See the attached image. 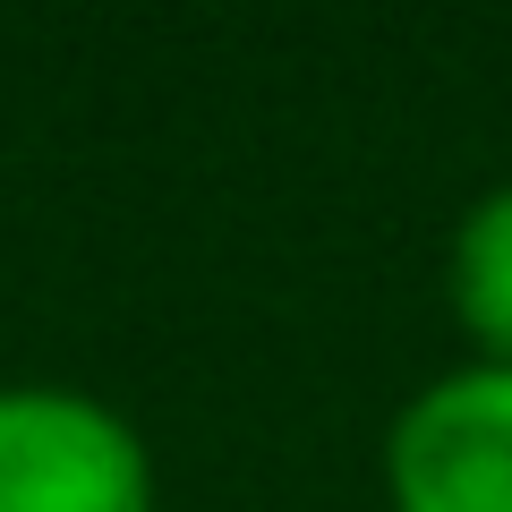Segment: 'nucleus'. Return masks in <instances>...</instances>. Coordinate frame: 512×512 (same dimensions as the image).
I'll return each mask as SVG.
<instances>
[{"instance_id":"1","label":"nucleus","mask_w":512,"mask_h":512,"mask_svg":"<svg viewBox=\"0 0 512 512\" xmlns=\"http://www.w3.org/2000/svg\"><path fill=\"white\" fill-rule=\"evenodd\" d=\"M0 512H154L146 436L77 384H0Z\"/></svg>"},{"instance_id":"2","label":"nucleus","mask_w":512,"mask_h":512,"mask_svg":"<svg viewBox=\"0 0 512 512\" xmlns=\"http://www.w3.org/2000/svg\"><path fill=\"white\" fill-rule=\"evenodd\" d=\"M393 512H512V367H453L419 384L384 436Z\"/></svg>"},{"instance_id":"3","label":"nucleus","mask_w":512,"mask_h":512,"mask_svg":"<svg viewBox=\"0 0 512 512\" xmlns=\"http://www.w3.org/2000/svg\"><path fill=\"white\" fill-rule=\"evenodd\" d=\"M444 299H453L461 333L478 342L487 367H512V180L461 214L453 265H444Z\"/></svg>"}]
</instances>
